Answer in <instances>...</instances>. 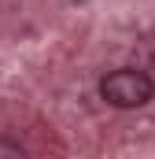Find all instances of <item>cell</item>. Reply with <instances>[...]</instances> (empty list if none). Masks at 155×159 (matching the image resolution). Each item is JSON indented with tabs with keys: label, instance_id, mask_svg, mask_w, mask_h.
<instances>
[{
	"label": "cell",
	"instance_id": "6da1fadb",
	"mask_svg": "<svg viewBox=\"0 0 155 159\" xmlns=\"http://www.w3.org/2000/svg\"><path fill=\"white\" fill-rule=\"evenodd\" d=\"M100 96L118 111H137L155 100V81L137 67H118L100 78Z\"/></svg>",
	"mask_w": 155,
	"mask_h": 159
},
{
	"label": "cell",
	"instance_id": "7a4b0ae2",
	"mask_svg": "<svg viewBox=\"0 0 155 159\" xmlns=\"http://www.w3.org/2000/svg\"><path fill=\"white\" fill-rule=\"evenodd\" d=\"M0 159H26V152H22L11 137H0Z\"/></svg>",
	"mask_w": 155,
	"mask_h": 159
}]
</instances>
